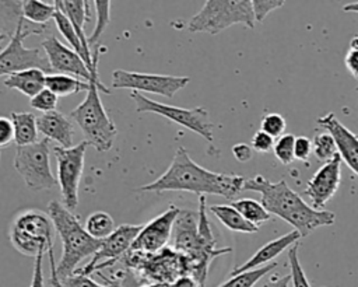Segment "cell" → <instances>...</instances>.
<instances>
[{
	"instance_id": "6da1fadb",
	"label": "cell",
	"mask_w": 358,
	"mask_h": 287,
	"mask_svg": "<svg viewBox=\"0 0 358 287\" xmlns=\"http://www.w3.org/2000/svg\"><path fill=\"white\" fill-rule=\"evenodd\" d=\"M245 178L235 174L214 172L194 162L183 147H178L171 165L155 181L137 190L147 193L190 192L199 196L217 195L225 199L235 197L243 189Z\"/></svg>"
},
{
	"instance_id": "7a4b0ae2",
	"label": "cell",
	"mask_w": 358,
	"mask_h": 287,
	"mask_svg": "<svg viewBox=\"0 0 358 287\" xmlns=\"http://www.w3.org/2000/svg\"><path fill=\"white\" fill-rule=\"evenodd\" d=\"M242 190L260 193V203L273 216L291 224L301 238L312 234L319 227L333 225L336 214L329 210H317L309 206L284 179L271 182L263 175L245 179Z\"/></svg>"
},
{
	"instance_id": "3957f363",
	"label": "cell",
	"mask_w": 358,
	"mask_h": 287,
	"mask_svg": "<svg viewBox=\"0 0 358 287\" xmlns=\"http://www.w3.org/2000/svg\"><path fill=\"white\" fill-rule=\"evenodd\" d=\"M48 216L62 241V256L56 265V276L59 280H63L74 274L77 266L85 258H92L102 239L92 238L84 225L80 224L78 217L57 200L49 202Z\"/></svg>"
},
{
	"instance_id": "277c9868",
	"label": "cell",
	"mask_w": 358,
	"mask_h": 287,
	"mask_svg": "<svg viewBox=\"0 0 358 287\" xmlns=\"http://www.w3.org/2000/svg\"><path fill=\"white\" fill-rule=\"evenodd\" d=\"M88 83L90 90L85 98L70 112V119L80 127L87 144L99 153H105L112 148L117 134V127L108 115L99 95V92L110 94V90L101 81L98 70L91 71Z\"/></svg>"
},
{
	"instance_id": "5b68a950",
	"label": "cell",
	"mask_w": 358,
	"mask_h": 287,
	"mask_svg": "<svg viewBox=\"0 0 358 287\" xmlns=\"http://www.w3.org/2000/svg\"><path fill=\"white\" fill-rule=\"evenodd\" d=\"M255 27V17L249 0H207L197 14L189 18L186 28L190 32L215 35L231 25Z\"/></svg>"
},
{
	"instance_id": "8992f818",
	"label": "cell",
	"mask_w": 358,
	"mask_h": 287,
	"mask_svg": "<svg viewBox=\"0 0 358 287\" xmlns=\"http://www.w3.org/2000/svg\"><path fill=\"white\" fill-rule=\"evenodd\" d=\"M53 224L48 214L36 209H27L18 213L10 228V242L25 256L48 255L53 249Z\"/></svg>"
},
{
	"instance_id": "52a82bcc",
	"label": "cell",
	"mask_w": 358,
	"mask_h": 287,
	"mask_svg": "<svg viewBox=\"0 0 358 287\" xmlns=\"http://www.w3.org/2000/svg\"><path fill=\"white\" fill-rule=\"evenodd\" d=\"M43 32V27L34 25L24 18L18 22L14 34L3 50H0V77L10 76L27 69H39L49 74L50 67L42 48H25L24 39Z\"/></svg>"
},
{
	"instance_id": "ba28073f",
	"label": "cell",
	"mask_w": 358,
	"mask_h": 287,
	"mask_svg": "<svg viewBox=\"0 0 358 287\" xmlns=\"http://www.w3.org/2000/svg\"><path fill=\"white\" fill-rule=\"evenodd\" d=\"M50 141L42 139L15 150L13 165L25 186L34 192L53 189L57 185L50 168Z\"/></svg>"
},
{
	"instance_id": "9c48e42d",
	"label": "cell",
	"mask_w": 358,
	"mask_h": 287,
	"mask_svg": "<svg viewBox=\"0 0 358 287\" xmlns=\"http://www.w3.org/2000/svg\"><path fill=\"white\" fill-rule=\"evenodd\" d=\"M130 98L134 101L137 112H151V113L164 116V118L200 134L204 140L213 143L214 123L210 119V113H208L207 108L196 106V108L187 109V108H180V106H172V105H166V104L154 101L151 98H147L145 95L136 92V91L130 92Z\"/></svg>"
},
{
	"instance_id": "30bf717a",
	"label": "cell",
	"mask_w": 358,
	"mask_h": 287,
	"mask_svg": "<svg viewBox=\"0 0 358 287\" xmlns=\"http://www.w3.org/2000/svg\"><path fill=\"white\" fill-rule=\"evenodd\" d=\"M88 144L83 140L78 144L63 148L53 147V154L57 161V186L62 193V203L70 211L78 206V188L84 169L85 151Z\"/></svg>"
},
{
	"instance_id": "8fae6325",
	"label": "cell",
	"mask_w": 358,
	"mask_h": 287,
	"mask_svg": "<svg viewBox=\"0 0 358 287\" xmlns=\"http://www.w3.org/2000/svg\"><path fill=\"white\" fill-rule=\"evenodd\" d=\"M189 81L190 78L183 76L140 73L116 69L112 73L110 84L113 88H127L140 94L151 92L166 98H172L179 90L185 88L189 84Z\"/></svg>"
},
{
	"instance_id": "7c38bea8",
	"label": "cell",
	"mask_w": 358,
	"mask_h": 287,
	"mask_svg": "<svg viewBox=\"0 0 358 287\" xmlns=\"http://www.w3.org/2000/svg\"><path fill=\"white\" fill-rule=\"evenodd\" d=\"M141 227L143 224H122L116 227L109 237L102 239L101 246L92 255L91 260L83 269L76 270L74 273L90 276L92 272L112 266L130 251Z\"/></svg>"
},
{
	"instance_id": "4fadbf2b",
	"label": "cell",
	"mask_w": 358,
	"mask_h": 287,
	"mask_svg": "<svg viewBox=\"0 0 358 287\" xmlns=\"http://www.w3.org/2000/svg\"><path fill=\"white\" fill-rule=\"evenodd\" d=\"M179 211L180 209L172 204L164 213H161L147 224H143L130 251L154 255L165 249L172 235V228Z\"/></svg>"
},
{
	"instance_id": "5bb4252c",
	"label": "cell",
	"mask_w": 358,
	"mask_h": 287,
	"mask_svg": "<svg viewBox=\"0 0 358 287\" xmlns=\"http://www.w3.org/2000/svg\"><path fill=\"white\" fill-rule=\"evenodd\" d=\"M341 182V158L338 153L324 162L308 181L303 193L313 209L323 210L326 203L336 195Z\"/></svg>"
},
{
	"instance_id": "9a60e30c",
	"label": "cell",
	"mask_w": 358,
	"mask_h": 287,
	"mask_svg": "<svg viewBox=\"0 0 358 287\" xmlns=\"http://www.w3.org/2000/svg\"><path fill=\"white\" fill-rule=\"evenodd\" d=\"M41 46L48 59L50 71L53 70L59 74H69L84 81H90L91 73L85 62L70 46H66L53 35L45 38Z\"/></svg>"
},
{
	"instance_id": "2e32d148",
	"label": "cell",
	"mask_w": 358,
	"mask_h": 287,
	"mask_svg": "<svg viewBox=\"0 0 358 287\" xmlns=\"http://www.w3.org/2000/svg\"><path fill=\"white\" fill-rule=\"evenodd\" d=\"M316 123L334 139L340 158L358 175V137L333 112L317 118Z\"/></svg>"
},
{
	"instance_id": "e0dca14e",
	"label": "cell",
	"mask_w": 358,
	"mask_h": 287,
	"mask_svg": "<svg viewBox=\"0 0 358 287\" xmlns=\"http://www.w3.org/2000/svg\"><path fill=\"white\" fill-rule=\"evenodd\" d=\"M36 126L43 139L55 141L63 148L73 147L74 122L64 113L59 111L42 113L36 118Z\"/></svg>"
},
{
	"instance_id": "ac0fdd59",
	"label": "cell",
	"mask_w": 358,
	"mask_h": 287,
	"mask_svg": "<svg viewBox=\"0 0 358 287\" xmlns=\"http://www.w3.org/2000/svg\"><path fill=\"white\" fill-rule=\"evenodd\" d=\"M299 238H301L299 232L292 230L291 232H288L285 235H281V237L267 242L266 245L259 248L256 251V253L252 258H249L245 263H242L241 266L234 267V270L229 274L235 276V274H239V273H243V272H248V270H253V269H257V267H262V266H266V265L271 263L273 259H275L281 252H284L287 248L296 244Z\"/></svg>"
},
{
	"instance_id": "d6986e66",
	"label": "cell",
	"mask_w": 358,
	"mask_h": 287,
	"mask_svg": "<svg viewBox=\"0 0 358 287\" xmlns=\"http://www.w3.org/2000/svg\"><path fill=\"white\" fill-rule=\"evenodd\" d=\"M173 249L183 253L187 259L193 258L197 251V214L189 210H180L173 228Z\"/></svg>"
},
{
	"instance_id": "ffe728a7",
	"label": "cell",
	"mask_w": 358,
	"mask_h": 287,
	"mask_svg": "<svg viewBox=\"0 0 358 287\" xmlns=\"http://www.w3.org/2000/svg\"><path fill=\"white\" fill-rule=\"evenodd\" d=\"M45 77L46 73L39 69H27L7 76L4 78V85L32 98L45 88Z\"/></svg>"
},
{
	"instance_id": "44dd1931",
	"label": "cell",
	"mask_w": 358,
	"mask_h": 287,
	"mask_svg": "<svg viewBox=\"0 0 358 287\" xmlns=\"http://www.w3.org/2000/svg\"><path fill=\"white\" fill-rule=\"evenodd\" d=\"M10 119L17 147L29 146L38 141L39 132L36 126V116L32 112H13Z\"/></svg>"
},
{
	"instance_id": "7402d4cb",
	"label": "cell",
	"mask_w": 358,
	"mask_h": 287,
	"mask_svg": "<svg viewBox=\"0 0 358 287\" xmlns=\"http://www.w3.org/2000/svg\"><path fill=\"white\" fill-rule=\"evenodd\" d=\"M45 87L57 97H66L81 91L87 92L90 90V83L69 74L49 73L45 77Z\"/></svg>"
},
{
	"instance_id": "603a6c76",
	"label": "cell",
	"mask_w": 358,
	"mask_h": 287,
	"mask_svg": "<svg viewBox=\"0 0 358 287\" xmlns=\"http://www.w3.org/2000/svg\"><path fill=\"white\" fill-rule=\"evenodd\" d=\"M208 209L231 231L250 234L259 230V227L246 221L231 204H213Z\"/></svg>"
},
{
	"instance_id": "cb8c5ba5",
	"label": "cell",
	"mask_w": 358,
	"mask_h": 287,
	"mask_svg": "<svg viewBox=\"0 0 358 287\" xmlns=\"http://www.w3.org/2000/svg\"><path fill=\"white\" fill-rule=\"evenodd\" d=\"M56 7L53 1L41 0H25L21 3L22 18L31 24L43 27L50 20H53Z\"/></svg>"
},
{
	"instance_id": "d4e9b609",
	"label": "cell",
	"mask_w": 358,
	"mask_h": 287,
	"mask_svg": "<svg viewBox=\"0 0 358 287\" xmlns=\"http://www.w3.org/2000/svg\"><path fill=\"white\" fill-rule=\"evenodd\" d=\"M231 206L249 223L259 227L260 224L268 221L271 214L263 207V204L255 199H238L231 203Z\"/></svg>"
},
{
	"instance_id": "484cf974",
	"label": "cell",
	"mask_w": 358,
	"mask_h": 287,
	"mask_svg": "<svg viewBox=\"0 0 358 287\" xmlns=\"http://www.w3.org/2000/svg\"><path fill=\"white\" fill-rule=\"evenodd\" d=\"M92 6L95 8L96 20H95L94 31H92L91 36L88 38V46H90V49H94V52H99L101 36L110 22V1L95 0V1H92Z\"/></svg>"
},
{
	"instance_id": "4316f807",
	"label": "cell",
	"mask_w": 358,
	"mask_h": 287,
	"mask_svg": "<svg viewBox=\"0 0 358 287\" xmlns=\"http://www.w3.org/2000/svg\"><path fill=\"white\" fill-rule=\"evenodd\" d=\"M85 231L95 239H105L115 231V221L106 211L91 213L84 224Z\"/></svg>"
},
{
	"instance_id": "83f0119b",
	"label": "cell",
	"mask_w": 358,
	"mask_h": 287,
	"mask_svg": "<svg viewBox=\"0 0 358 287\" xmlns=\"http://www.w3.org/2000/svg\"><path fill=\"white\" fill-rule=\"evenodd\" d=\"M22 1H0V34L11 36L22 20Z\"/></svg>"
},
{
	"instance_id": "f1b7e54d",
	"label": "cell",
	"mask_w": 358,
	"mask_h": 287,
	"mask_svg": "<svg viewBox=\"0 0 358 287\" xmlns=\"http://www.w3.org/2000/svg\"><path fill=\"white\" fill-rule=\"evenodd\" d=\"M277 262H271L266 266L253 269V270H248L235 276H231L227 281H224L222 284H220L218 287H253L263 276H266L268 272L274 270L277 267Z\"/></svg>"
},
{
	"instance_id": "f546056e",
	"label": "cell",
	"mask_w": 358,
	"mask_h": 287,
	"mask_svg": "<svg viewBox=\"0 0 358 287\" xmlns=\"http://www.w3.org/2000/svg\"><path fill=\"white\" fill-rule=\"evenodd\" d=\"M53 21H55V24H56L59 32H60V34L63 35V38L70 43V48H71L73 50H76V52L81 56V59L85 62L87 59H85L84 49H83V46H81V43H80V39H78V36H77V34H76V31H74L71 22L69 21V18H67L62 11H59V10L56 8L55 15H53Z\"/></svg>"
},
{
	"instance_id": "4dcf8cb0",
	"label": "cell",
	"mask_w": 358,
	"mask_h": 287,
	"mask_svg": "<svg viewBox=\"0 0 358 287\" xmlns=\"http://www.w3.org/2000/svg\"><path fill=\"white\" fill-rule=\"evenodd\" d=\"M312 154L322 162H327L337 154L334 139L327 132L316 133L312 140Z\"/></svg>"
},
{
	"instance_id": "1f68e13d",
	"label": "cell",
	"mask_w": 358,
	"mask_h": 287,
	"mask_svg": "<svg viewBox=\"0 0 358 287\" xmlns=\"http://www.w3.org/2000/svg\"><path fill=\"white\" fill-rule=\"evenodd\" d=\"M294 143H295V136L291 133L280 136L274 143V147H273L274 155L282 165H289L291 162H294L295 160Z\"/></svg>"
},
{
	"instance_id": "d6a6232c",
	"label": "cell",
	"mask_w": 358,
	"mask_h": 287,
	"mask_svg": "<svg viewBox=\"0 0 358 287\" xmlns=\"http://www.w3.org/2000/svg\"><path fill=\"white\" fill-rule=\"evenodd\" d=\"M288 262L291 267V283L292 287H310V283L298 259V242L288 249Z\"/></svg>"
},
{
	"instance_id": "836d02e7",
	"label": "cell",
	"mask_w": 358,
	"mask_h": 287,
	"mask_svg": "<svg viewBox=\"0 0 358 287\" xmlns=\"http://www.w3.org/2000/svg\"><path fill=\"white\" fill-rule=\"evenodd\" d=\"M285 127H287V122L281 113H267L263 116L260 122V130H263L273 139L274 137L278 139L280 136H282L285 132Z\"/></svg>"
},
{
	"instance_id": "e575fe53",
	"label": "cell",
	"mask_w": 358,
	"mask_h": 287,
	"mask_svg": "<svg viewBox=\"0 0 358 287\" xmlns=\"http://www.w3.org/2000/svg\"><path fill=\"white\" fill-rule=\"evenodd\" d=\"M57 98L59 97L56 94H53L50 90L45 87L42 91H39L35 97L31 98V106L42 113L53 112L57 106Z\"/></svg>"
},
{
	"instance_id": "d590c367",
	"label": "cell",
	"mask_w": 358,
	"mask_h": 287,
	"mask_svg": "<svg viewBox=\"0 0 358 287\" xmlns=\"http://www.w3.org/2000/svg\"><path fill=\"white\" fill-rule=\"evenodd\" d=\"M282 0H252V11L255 17V22H262L271 11L284 6Z\"/></svg>"
},
{
	"instance_id": "8d00e7d4",
	"label": "cell",
	"mask_w": 358,
	"mask_h": 287,
	"mask_svg": "<svg viewBox=\"0 0 358 287\" xmlns=\"http://www.w3.org/2000/svg\"><path fill=\"white\" fill-rule=\"evenodd\" d=\"M250 147L256 153H262V154L270 153L274 147V139L267 133H264L263 130H257L252 137Z\"/></svg>"
},
{
	"instance_id": "74e56055",
	"label": "cell",
	"mask_w": 358,
	"mask_h": 287,
	"mask_svg": "<svg viewBox=\"0 0 358 287\" xmlns=\"http://www.w3.org/2000/svg\"><path fill=\"white\" fill-rule=\"evenodd\" d=\"M60 283H62V287H106V286L92 280L90 276L80 274V273H74V274L60 280Z\"/></svg>"
},
{
	"instance_id": "f35d334b",
	"label": "cell",
	"mask_w": 358,
	"mask_h": 287,
	"mask_svg": "<svg viewBox=\"0 0 358 287\" xmlns=\"http://www.w3.org/2000/svg\"><path fill=\"white\" fill-rule=\"evenodd\" d=\"M312 155V140H309L306 136H298L295 137L294 143V157L299 161H308Z\"/></svg>"
},
{
	"instance_id": "ab89813d",
	"label": "cell",
	"mask_w": 358,
	"mask_h": 287,
	"mask_svg": "<svg viewBox=\"0 0 358 287\" xmlns=\"http://www.w3.org/2000/svg\"><path fill=\"white\" fill-rule=\"evenodd\" d=\"M345 67L354 76L358 77V36H354L350 42V49L345 55Z\"/></svg>"
},
{
	"instance_id": "60d3db41",
	"label": "cell",
	"mask_w": 358,
	"mask_h": 287,
	"mask_svg": "<svg viewBox=\"0 0 358 287\" xmlns=\"http://www.w3.org/2000/svg\"><path fill=\"white\" fill-rule=\"evenodd\" d=\"M14 141V132L11 119L7 116H0V148Z\"/></svg>"
},
{
	"instance_id": "b9f144b4",
	"label": "cell",
	"mask_w": 358,
	"mask_h": 287,
	"mask_svg": "<svg viewBox=\"0 0 358 287\" xmlns=\"http://www.w3.org/2000/svg\"><path fill=\"white\" fill-rule=\"evenodd\" d=\"M43 258L45 253H39L35 256L32 280L29 287H45V277H43Z\"/></svg>"
},
{
	"instance_id": "7bdbcfd3",
	"label": "cell",
	"mask_w": 358,
	"mask_h": 287,
	"mask_svg": "<svg viewBox=\"0 0 358 287\" xmlns=\"http://www.w3.org/2000/svg\"><path fill=\"white\" fill-rule=\"evenodd\" d=\"M232 155H234L235 160L239 161V162H248L249 160H252L253 150H252L250 144H246V143H236V144L232 146Z\"/></svg>"
},
{
	"instance_id": "ee69618b",
	"label": "cell",
	"mask_w": 358,
	"mask_h": 287,
	"mask_svg": "<svg viewBox=\"0 0 358 287\" xmlns=\"http://www.w3.org/2000/svg\"><path fill=\"white\" fill-rule=\"evenodd\" d=\"M289 283H291V274H285L281 277L273 276L268 280H266L262 284V287H289Z\"/></svg>"
},
{
	"instance_id": "f6af8a7d",
	"label": "cell",
	"mask_w": 358,
	"mask_h": 287,
	"mask_svg": "<svg viewBox=\"0 0 358 287\" xmlns=\"http://www.w3.org/2000/svg\"><path fill=\"white\" fill-rule=\"evenodd\" d=\"M48 256H49V265H50V279L49 283L52 287H62L60 280L56 276V260H55V255H53V249L48 251Z\"/></svg>"
},
{
	"instance_id": "bcb514c9",
	"label": "cell",
	"mask_w": 358,
	"mask_h": 287,
	"mask_svg": "<svg viewBox=\"0 0 358 287\" xmlns=\"http://www.w3.org/2000/svg\"><path fill=\"white\" fill-rule=\"evenodd\" d=\"M173 287H199V283L197 280L193 277V276H180L178 277L173 283H172Z\"/></svg>"
},
{
	"instance_id": "7dc6e473",
	"label": "cell",
	"mask_w": 358,
	"mask_h": 287,
	"mask_svg": "<svg viewBox=\"0 0 358 287\" xmlns=\"http://www.w3.org/2000/svg\"><path fill=\"white\" fill-rule=\"evenodd\" d=\"M110 287H123L119 284H110ZM141 287H173L172 283H166V281H158V283H152V284H147V286H141Z\"/></svg>"
},
{
	"instance_id": "c3c4849f",
	"label": "cell",
	"mask_w": 358,
	"mask_h": 287,
	"mask_svg": "<svg viewBox=\"0 0 358 287\" xmlns=\"http://www.w3.org/2000/svg\"><path fill=\"white\" fill-rule=\"evenodd\" d=\"M343 11H347V13H358V1H355V3H348V4L343 6Z\"/></svg>"
},
{
	"instance_id": "681fc988",
	"label": "cell",
	"mask_w": 358,
	"mask_h": 287,
	"mask_svg": "<svg viewBox=\"0 0 358 287\" xmlns=\"http://www.w3.org/2000/svg\"><path fill=\"white\" fill-rule=\"evenodd\" d=\"M6 38H7V36H6V35H3V34H0V45H1V43H3V42H4V41H6Z\"/></svg>"
}]
</instances>
